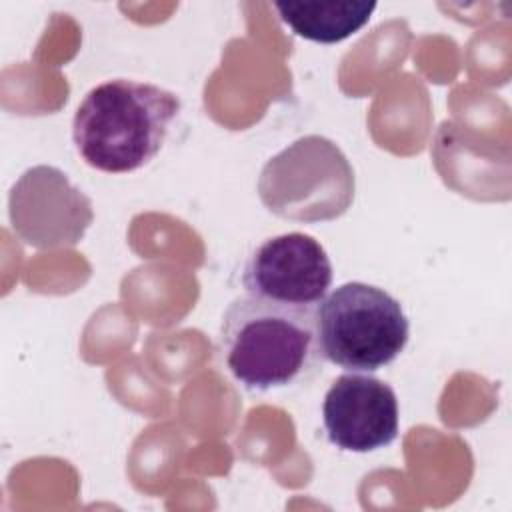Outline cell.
<instances>
[{
	"label": "cell",
	"mask_w": 512,
	"mask_h": 512,
	"mask_svg": "<svg viewBox=\"0 0 512 512\" xmlns=\"http://www.w3.org/2000/svg\"><path fill=\"white\" fill-rule=\"evenodd\" d=\"M218 352L230 376L250 392L294 386L322 364L316 310L240 296L222 316Z\"/></svg>",
	"instance_id": "obj_1"
},
{
	"label": "cell",
	"mask_w": 512,
	"mask_h": 512,
	"mask_svg": "<svg viewBox=\"0 0 512 512\" xmlns=\"http://www.w3.org/2000/svg\"><path fill=\"white\" fill-rule=\"evenodd\" d=\"M332 284V262L324 246L304 232L266 238L246 258V294L284 304L316 306Z\"/></svg>",
	"instance_id": "obj_6"
},
{
	"label": "cell",
	"mask_w": 512,
	"mask_h": 512,
	"mask_svg": "<svg viewBox=\"0 0 512 512\" xmlns=\"http://www.w3.org/2000/svg\"><path fill=\"white\" fill-rule=\"evenodd\" d=\"M280 20L300 38L318 44H336L362 30L376 2H274Z\"/></svg>",
	"instance_id": "obj_8"
},
{
	"label": "cell",
	"mask_w": 512,
	"mask_h": 512,
	"mask_svg": "<svg viewBox=\"0 0 512 512\" xmlns=\"http://www.w3.org/2000/svg\"><path fill=\"white\" fill-rule=\"evenodd\" d=\"M356 176L336 142L308 134L274 154L260 170L258 196L268 212L296 222H328L348 212Z\"/></svg>",
	"instance_id": "obj_4"
},
{
	"label": "cell",
	"mask_w": 512,
	"mask_h": 512,
	"mask_svg": "<svg viewBox=\"0 0 512 512\" xmlns=\"http://www.w3.org/2000/svg\"><path fill=\"white\" fill-rule=\"evenodd\" d=\"M316 330L322 358L348 372H376L392 364L410 338L402 304L366 282H346L324 296Z\"/></svg>",
	"instance_id": "obj_3"
},
{
	"label": "cell",
	"mask_w": 512,
	"mask_h": 512,
	"mask_svg": "<svg viewBox=\"0 0 512 512\" xmlns=\"http://www.w3.org/2000/svg\"><path fill=\"white\" fill-rule=\"evenodd\" d=\"M398 422L394 388L368 372L338 376L322 402L328 442L344 452L366 454L390 446L398 436Z\"/></svg>",
	"instance_id": "obj_7"
},
{
	"label": "cell",
	"mask_w": 512,
	"mask_h": 512,
	"mask_svg": "<svg viewBox=\"0 0 512 512\" xmlns=\"http://www.w3.org/2000/svg\"><path fill=\"white\" fill-rule=\"evenodd\" d=\"M12 232L36 250L76 246L94 220L92 200L56 166H32L10 188Z\"/></svg>",
	"instance_id": "obj_5"
},
{
	"label": "cell",
	"mask_w": 512,
	"mask_h": 512,
	"mask_svg": "<svg viewBox=\"0 0 512 512\" xmlns=\"http://www.w3.org/2000/svg\"><path fill=\"white\" fill-rule=\"evenodd\" d=\"M180 108V98L156 84L106 80L78 104L72 140L88 166L108 174L134 172L162 150Z\"/></svg>",
	"instance_id": "obj_2"
}]
</instances>
